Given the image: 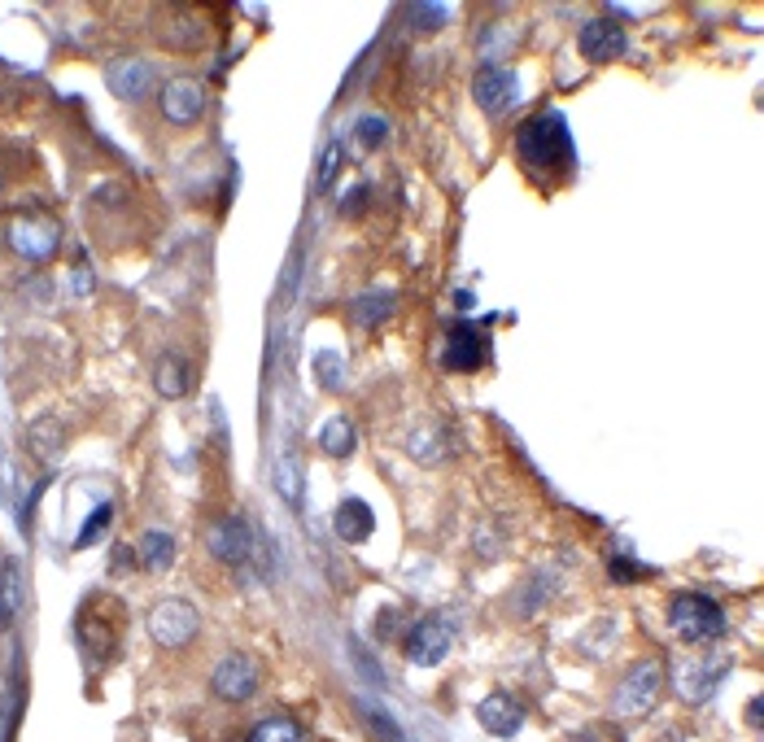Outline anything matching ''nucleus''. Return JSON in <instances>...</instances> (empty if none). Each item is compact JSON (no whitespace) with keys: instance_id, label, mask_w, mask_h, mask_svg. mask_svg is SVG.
Masks as SVG:
<instances>
[{"instance_id":"1","label":"nucleus","mask_w":764,"mask_h":742,"mask_svg":"<svg viewBox=\"0 0 764 742\" xmlns=\"http://www.w3.org/2000/svg\"><path fill=\"white\" fill-rule=\"evenodd\" d=\"M516 153L520 162L529 166L533 175H551V171H568L572 166V136H568V123L564 114L546 110L529 118L516 136Z\"/></svg>"},{"instance_id":"2","label":"nucleus","mask_w":764,"mask_h":742,"mask_svg":"<svg viewBox=\"0 0 764 742\" xmlns=\"http://www.w3.org/2000/svg\"><path fill=\"white\" fill-rule=\"evenodd\" d=\"M123 629H127V612H123V603H118V598L92 594L88 603L79 607L75 633H79V646H83V655H88L92 668L110 664L114 655H118V638H123Z\"/></svg>"},{"instance_id":"3","label":"nucleus","mask_w":764,"mask_h":742,"mask_svg":"<svg viewBox=\"0 0 764 742\" xmlns=\"http://www.w3.org/2000/svg\"><path fill=\"white\" fill-rule=\"evenodd\" d=\"M668 625L682 642H716L725 633V612L708 594H677L668 607Z\"/></svg>"},{"instance_id":"4","label":"nucleus","mask_w":764,"mask_h":742,"mask_svg":"<svg viewBox=\"0 0 764 742\" xmlns=\"http://www.w3.org/2000/svg\"><path fill=\"white\" fill-rule=\"evenodd\" d=\"M9 249L27 262H49L62 245V227L53 214H14L9 219Z\"/></svg>"},{"instance_id":"5","label":"nucleus","mask_w":764,"mask_h":742,"mask_svg":"<svg viewBox=\"0 0 764 742\" xmlns=\"http://www.w3.org/2000/svg\"><path fill=\"white\" fill-rule=\"evenodd\" d=\"M197 629H201V620L188 598H162L149 612V633L158 638V646H188L197 638Z\"/></svg>"},{"instance_id":"6","label":"nucleus","mask_w":764,"mask_h":742,"mask_svg":"<svg viewBox=\"0 0 764 742\" xmlns=\"http://www.w3.org/2000/svg\"><path fill=\"white\" fill-rule=\"evenodd\" d=\"M402 638H407V660L420 664V668H428V664H441V660H446L455 629H450V616L433 612V616H424L420 625H411L407 633H402Z\"/></svg>"},{"instance_id":"7","label":"nucleus","mask_w":764,"mask_h":742,"mask_svg":"<svg viewBox=\"0 0 764 742\" xmlns=\"http://www.w3.org/2000/svg\"><path fill=\"white\" fill-rule=\"evenodd\" d=\"M660 686H664L660 664H638L634 673H629V677L616 686L612 712H616V716H642V712H651V703H655V694H660Z\"/></svg>"},{"instance_id":"8","label":"nucleus","mask_w":764,"mask_h":742,"mask_svg":"<svg viewBox=\"0 0 764 742\" xmlns=\"http://www.w3.org/2000/svg\"><path fill=\"white\" fill-rule=\"evenodd\" d=\"M162 114H166V123H175V127L197 123V118L206 114V88H201L197 79H171L162 88Z\"/></svg>"},{"instance_id":"9","label":"nucleus","mask_w":764,"mask_h":742,"mask_svg":"<svg viewBox=\"0 0 764 742\" xmlns=\"http://www.w3.org/2000/svg\"><path fill=\"white\" fill-rule=\"evenodd\" d=\"M258 690V664L249 660V655H228V660H219V668H214V694L228 703H245L249 694Z\"/></svg>"},{"instance_id":"10","label":"nucleus","mask_w":764,"mask_h":742,"mask_svg":"<svg viewBox=\"0 0 764 742\" xmlns=\"http://www.w3.org/2000/svg\"><path fill=\"white\" fill-rule=\"evenodd\" d=\"M472 97H476V105H481L485 114H507L511 105H516V97H520V83H516L511 70L485 66L481 75H476V83H472Z\"/></svg>"},{"instance_id":"11","label":"nucleus","mask_w":764,"mask_h":742,"mask_svg":"<svg viewBox=\"0 0 764 742\" xmlns=\"http://www.w3.org/2000/svg\"><path fill=\"white\" fill-rule=\"evenodd\" d=\"M206 546H210L214 559H223V564H245V559L254 555V533H249L245 520H219V524H210Z\"/></svg>"},{"instance_id":"12","label":"nucleus","mask_w":764,"mask_h":742,"mask_svg":"<svg viewBox=\"0 0 764 742\" xmlns=\"http://www.w3.org/2000/svg\"><path fill=\"white\" fill-rule=\"evenodd\" d=\"M485 358H489L485 328H476V323H455V328H450V341H446V367L476 371Z\"/></svg>"},{"instance_id":"13","label":"nucleus","mask_w":764,"mask_h":742,"mask_svg":"<svg viewBox=\"0 0 764 742\" xmlns=\"http://www.w3.org/2000/svg\"><path fill=\"white\" fill-rule=\"evenodd\" d=\"M105 79H110V92H114V97H123V101H145L149 88H153V66L140 62V57H127V62H110Z\"/></svg>"},{"instance_id":"14","label":"nucleus","mask_w":764,"mask_h":742,"mask_svg":"<svg viewBox=\"0 0 764 742\" xmlns=\"http://www.w3.org/2000/svg\"><path fill=\"white\" fill-rule=\"evenodd\" d=\"M158 40L166 49H201L206 44V22L193 18L188 9H166L158 18Z\"/></svg>"},{"instance_id":"15","label":"nucleus","mask_w":764,"mask_h":742,"mask_svg":"<svg viewBox=\"0 0 764 742\" xmlns=\"http://www.w3.org/2000/svg\"><path fill=\"white\" fill-rule=\"evenodd\" d=\"M625 31H620V22L612 18H594L586 31H581V53L590 57V62H612V57L625 53Z\"/></svg>"},{"instance_id":"16","label":"nucleus","mask_w":764,"mask_h":742,"mask_svg":"<svg viewBox=\"0 0 764 742\" xmlns=\"http://www.w3.org/2000/svg\"><path fill=\"white\" fill-rule=\"evenodd\" d=\"M476 716H481V725L498 738H511L524 725V708L511 699V694H489L481 708H476Z\"/></svg>"},{"instance_id":"17","label":"nucleus","mask_w":764,"mask_h":742,"mask_svg":"<svg viewBox=\"0 0 764 742\" xmlns=\"http://www.w3.org/2000/svg\"><path fill=\"white\" fill-rule=\"evenodd\" d=\"M332 524H337V537L341 542H367V537L376 533V516H372V507H367L363 498H345L341 507H337V516H332Z\"/></svg>"},{"instance_id":"18","label":"nucleus","mask_w":764,"mask_h":742,"mask_svg":"<svg viewBox=\"0 0 764 742\" xmlns=\"http://www.w3.org/2000/svg\"><path fill=\"white\" fill-rule=\"evenodd\" d=\"M27 603V581H22V568L18 559H5L0 564V629H9Z\"/></svg>"},{"instance_id":"19","label":"nucleus","mask_w":764,"mask_h":742,"mask_svg":"<svg viewBox=\"0 0 764 742\" xmlns=\"http://www.w3.org/2000/svg\"><path fill=\"white\" fill-rule=\"evenodd\" d=\"M158 393L162 398H184L188 385H193V376H188V363L179 354H162V363H158Z\"/></svg>"},{"instance_id":"20","label":"nucleus","mask_w":764,"mask_h":742,"mask_svg":"<svg viewBox=\"0 0 764 742\" xmlns=\"http://www.w3.org/2000/svg\"><path fill=\"white\" fill-rule=\"evenodd\" d=\"M140 559L153 568V572H162V568H171L175 564V537L171 533H162V529H153L140 537Z\"/></svg>"},{"instance_id":"21","label":"nucleus","mask_w":764,"mask_h":742,"mask_svg":"<svg viewBox=\"0 0 764 742\" xmlns=\"http://www.w3.org/2000/svg\"><path fill=\"white\" fill-rule=\"evenodd\" d=\"M393 310V297L385 289H376V293H363V297H354L350 302V315L358 323H367V328H376V323H385V315Z\"/></svg>"},{"instance_id":"22","label":"nucleus","mask_w":764,"mask_h":742,"mask_svg":"<svg viewBox=\"0 0 764 742\" xmlns=\"http://www.w3.org/2000/svg\"><path fill=\"white\" fill-rule=\"evenodd\" d=\"M276 489H280V498L289 502V507H302V468H297V459L293 454H284V459H276Z\"/></svg>"},{"instance_id":"23","label":"nucleus","mask_w":764,"mask_h":742,"mask_svg":"<svg viewBox=\"0 0 764 742\" xmlns=\"http://www.w3.org/2000/svg\"><path fill=\"white\" fill-rule=\"evenodd\" d=\"M358 446V437H354V424L350 420H332L324 433H319V450L332 454V459H345Z\"/></svg>"},{"instance_id":"24","label":"nucleus","mask_w":764,"mask_h":742,"mask_svg":"<svg viewBox=\"0 0 764 742\" xmlns=\"http://www.w3.org/2000/svg\"><path fill=\"white\" fill-rule=\"evenodd\" d=\"M249 742H302V729H297L289 716H271V721H262L254 734H249Z\"/></svg>"},{"instance_id":"25","label":"nucleus","mask_w":764,"mask_h":742,"mask_svg":"<svg viewBox=\"0 0 764 742\" xmlns=\"http://www.w3.org/2000/svg\"><path fill=\"white\" fill-rule=\"evenodd\" d=\"M62 424H57V420H40V424H31V450L35 454H40V459H49V454H57V446H62Z\"/></svg>"},{"instance_id":"26","label":"nucleus","mask_w":764,"mask_h":742,"mask_svg":"<svg viewBox=\"0 0 764 742\" xmlns=\"http://www.w3.org/2000/svg\"><path fill=\"white\" fill-rule=\"evenodd\" d=\"M110 520H114V507H110V502H101V507L88 516V524H83V533H79V542H75V546H92V542H101V533L110 529Z\"/></svg>"},{"instance_id":"27","label":"nucleus","mask_w":764,"mask_h":742,"mask_svg":"<svg viewBox=\"0 0 764 742\" xmlns=\"http://www.w3.org/2000/svg\"><path fill=\"white\" fill-rule=\"evenodd\" d=\"M358 712H363V721L372 725V734H376L380 742H402V734H398V725H393V721H389L385 712H376L372 703H358Z\"/></svg>"},{"instance_id":"28","label":"nucleus","mask_w":764,"mask_h":742,"mask_svg":"<svg viewBox=\"0 0 764 742\" xmlns=\"http://www.w3.org/2000/svg\"><path fill=\"white\" fill-rule=\"evenodd\" d=\"M337 166H341V145L332 140V145H324V158H319L315 188H332V179H337Z\"/></svg>"},{"instance_id":"29","label":"nucleus","mask_w":764,"mask_h":742,"mask_svg":"<svg viewBox=\"0 0 764 742\" xmlns=\"http://www.w3.org/2000/svg\"><path fill=\"white\" fill-rule=\"evenodd\" d=\"M315 367H319V380H324V389H341V358L332 354V350H324L315 358Z\"/></svg>"},{"instance_id":"30","label":"nucleus","mask_w":764,"mask_h":742,"mask_svg":"<svg viewBox=\"0 0 764 742\" xmlns=\"http://www.w3.org/2000/svg\"><path fill=\"white\" fill-rule=\"evenodd\" d=\"M385 136H389V123L380 114H372V118H363V123H358V140H363L367 149H376Z\"/></svg>"},{"instance_id":"31","label":"nucleus","mask_w":764,"mask_h":742,"mask_svg":"<svg viewBox=\"0 0 764 742\" xmlns=\"http://www.w3.org/2000/svg\"><path fill=\"white\" fill-rule=\"evenodd\" d=\"M402 625H407V616H402L398 607H385V612L376 616V633H380V642H385V638H398Z\"/></svg>"},{"instance_id":"32","label":"nucleus","mask_w":764,"mask_h":742,"mask_svg":"<svg viewBox=\"0 0 764 742\" xmlns=\"http://www.w3.org/2000/svg\"><path fill=\"white\" fill-rule=\"evenodd\" d=\"M297 275H302V249H297V254H289V267H284V280H280V302H293Z\"/></svg>"},{"instance_id":"33","label":"nucleus","mask_w":764,"mask_h":742,"mask_svg":"<svg viewBox=\"0 0 764 742\" xmlns=\"http://www.w3.org/2000/svg\"><path fill=\"white\" fill-rule=\"evenodd\" d=\"M350 655L358 660V668H363V677H367V681H385V673H380V668H376V660H372V655H367V651H363V646H358V642H350Z\"/></svg>"},{"instance_id":"34","label":"nucleus","mask_w":764,"mask_h":742,"mask_svg":"<svg viewBox=\"0 0 764 742\" xmlns=\"http://www.w3.org/2000/svg\"><path fill=\"white\" fill-rule=\"evenodd\" d=\"M0 188H5V184H0Z\"/></svg>"}]
</instances>
